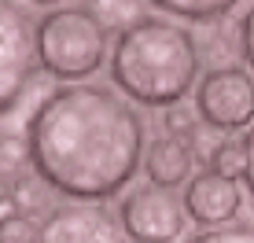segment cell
I'll list each match as a JSON object with an SVG mask.
<instances>
[{
  "label": "cell",
  "mask_w": 254,
  "mask_h": 243,
  "mask_svg": "<svg viewBox=\"0 0 254 243\" xmlns=\"http://www.w3.org/2000/svg\"><path fill=\"white\" fill-rule=\"evenodd\" d=\"M199 122L221 133L251 129L254 122V74L247 66H214L195 85Z\"/></svg>",
  "instance_id": "277c9868"
},
{
  "label": "cell",
  "mask_w": 254,
  "mask_h": 243,
  "mask_svg": "<svg viewBox=\"0 0 254 243\" xmlns=\"http://www.w3.org/2000/svg\"><path fill=\"white\" fill-rule=\"evenodd\" d=\"M41 240V225H33L30 214H4L0 218V243H37Z\"/></svg>",
  "instance_id": "5bb4252c"
},
{
  "label": "cell",
  "mask_w": 254,
  "mask_h": 243,
  "mask_svg": "<svg viewBox=\"0 0 254 243\" xmlns=\"http://www.w3.org/2000/svg\"><path fill=\"white\" fill-rule=\"evenodd\" d=\"M144 7H147V0H89V11L107 30H118V33L144 19Z\"/></svg>",
  "instance_id": "8fae6325"
},
{
  "label": "cell",
  "mask_w": 254,
  "mask_h": 243,
  "mask_svg": "<svg viewBox=\"0 0 254 243\" xmlns=\"http://www.w3.org/2000/svg\"><path fill=\"white\" fill-rule=\"evenodd\" d=\"M185 214L195 225H206V229H217V225H229L236 221L243 206V192H240V181H229L221 173L206 170L195 173V177L185 184Z\"/></svg>",
  "instance_id": "ba28073f"
},
{
  "label": "cell",
  "mask_w": 254,
  "mask_h": 243,
  "mask_svg": "<svg viewBox=\"0 0 254 243\" xmlns=\"http://www.w3.org/2000/svg\"><path fill=\"white\" fill-rule=\"evenodd\" d=\"M22 162H30V151H26V136H0V170L4 173H22Z\"/></svg>",
  "instance_id": "e0dca14e"
},
{
  "label": "cell",
  "mask_w": 254,
  "mask_h": 243,
  "mask_svg": "<svg viewBox=\"0 0 254 243\" xmlns=\"http://www.w3.org/2000/svg\"><path fill=\"white\" fill-rule=\"evenodd\" d=\"M37 66L56 81L81 85L107 59V26L89 7H52L33 26Z\"/></svg>",
  "instance_id": "3957f363"
},
{
  "label": "cell",
  "mask_w": 254,
  "mask_h": 243,
  "mask_svg": "<svg viewBox=\"0 0 254 243\" xmlns=\"http://www.w3.org/2000/svg\"><path fill=\"white\" fill-rule=\"evenodd\" d=\"M203 63L195 33L181 22L144 15L111 45V81L144 107H173L191 92Z\"/></svg>",
  "instance_id": "7a4b0ae2"
},
{
  "label": "cell",
  "mask_w": 254,
  "mask_h": 243,
  "mask_svg": "<svg viewBox=\"0 0 254 243\" xmlns=\"http://www.w3.org/2000/svg\"><path fill=\"white\" fill-rule=\"evenodd\" d=\"M240 52H243V59H247V66L254 70V4L247 7V15H243V22H240Z\"/></svg>",
  "instance_id": "ac0fdd59"
},
{
  "label": "cell",
  "mask_w": 254,
  "mask_h": 243,
  "mask_svg": "<svg viewBox=\"0 0 254 243\" xmlns=\"http://www.w3.org/2000/svg\"><path fill=\"white\" fill-rule=\"evenodd\" d=\"M11 203L19 214H41L48 206V184L37 173H15L11 177Z\"/></svg>",
  "instance_id": "4fadbf2b"
},
{
  "label": "cell",
  "mask_w": 254,
  "mask_h": 243,
  "mask_svg": "<svg viewBox=\"0 0 254 243\" xmlns=\"http://www.w3.org/2000/svg\"><path fill=\"white\" fill-rule=\"evenodd\" d=\"M144 173L147 181H151L155 188H177V184H188L191 181V170H195V147H191V140H185V136H155L151 147L144 151Z\"/></svg>",
  "instance_id": "9c48e42d"
},
{
  "label": "cell",
  "mask_w": 254,
  "mask_h": 243,
  "mask_svg": "<svg viewBox=\"0 0 254 243\" xmlns=\"http://www.w3.org/2000/svg\"><path fill=\"white\" fill-rule=\"evenodd\" d=\"M185 243H254V225L251 221H229V225L199 232V236H191Z\"/></svg>",
  "instance_id": "9a60e30c"
},
{
  "label": "cell",
  "mask_w": 254,
  "mask_h": 243,
  "mask_svg": "<svg viewBox=\"0 0 254 243\" xmlns=\"http://www.w3.org/2000/svg\"><path fill=\"white\" fill-rule=\"evenodd\" d=\"M243 144H247V173H243V184H247L251 195H254V122H251L247 136H243Z\"/></svg>",
  "instance_id": "d6986e66"
},
{
  "label": "cell",
  "mask_w": 254,
  "mask_h": 243,
  "mask_svg": "<svg viewBox=\"0 0 254 243\" xmlns=\"http://www.w3.org/2000/svg\"><path fill=\"white\" fill-rule=\"evenodd\" d=\"M26 151L52 192L74 203H100L136 177L144 118L107 85H59L26 122Z\"/></svg>",
  "instance_id": "6da1fadb"
},
{
  "label": "cell",
  "mask_w": 254,
  "mask_h": 243,
  "mask_svg": "<svg viewBox=\"0 0 254 243\" xmlns=\"http://www.w3.org/2000/svg\"><path fill=\"white\" fill-rule=\"evenodd\" d=\"M33 74H37L33 26L15 0H0V115L19 107Z\"/></svg>",
  "instance_id": "5b68a950"
},
{
  "label": "cell",
  "mask_w": 254,
  "mask_h": 243,
  "mask_svg": "<svg viewBox=\"0 0 254 243\" xmlns=\"http://www.w3.org/2000/svg\"><path fill=\"white\" fill-rule=\"evenodd\" d=\"M118 221H122V232L133 243H177L185 236L188 214H185V203L170 188L136 184L122 199Z\"/></svg>",
  "instance_id": "8992f818"
},
{
  "label": "cell",
  "mask_w": 254,
  "mask_h": 243,
  "mask_svg": "<svg viewBox=\"0 0 254 243\" xmlns=\"http://www.w3.org/2000/svg\"><path fill=\"white\" fill-rule=\"evenodd\" d=\"M37 243H126V232L103 203H63L45 214Z\"/></svg>",
  "instance_id": "52a82bcc"
},
{
  "label": "cell",
  "mask_w": 254,
  "mask_h": 243,
  "mask_svg": "<svg viewBox=\"0 0 254 243\" xmlns=\"http://www.w3.org/2000/svg\"><path fill=\"white\" fill-rule=\"evenodd\" d=\"M210 170L229 181H243V173H247V144L236 140V136L217 140L210 147Z\"/></svg>",
  "instance_id": "7c38bea8"
},
{
  "label": "cell",
  "mask_w": 254,
  "mask_h": 243,
  "mask_svg": "<svg viewBox=\"0 0 254 243\" xmlns=\"http://www.w3.org/2000/svg\"><path fill=\"white\" fill-rule=\"evenodd\" d=\"M162 125H166L170 136H185V140H191L195 129H199V111L188 107V103H173V107H166Z\"/></svg>",
  "instance_id": "2e32d148"
},
{
  "label": "cell",
  "mask_w": 254,
  "mask_h": 243,
  "mask_svg": "<svg viewBox=\"0 0 254 243\" xmlns=\"http://www.w3.org/2000/svg\"><path fill=\"white\" fill-rule=\"evenodd\" d=\"M7 203H11V173L0 170V206H7Z\"/></svg>",
  "instance_id": "ffe728a7"
},
{
  "label": "cell",
  "mask_w": 254,
  "mask_h": 243,
  "mask_svg": "<svg viewBox=\"0 0 254 243\" xmlns=\"http://www.w3.org/2000/svg\"><path fill=\"white\" fill-rule=\"evenodd\" d=\"M166 15H177L185 22H217L240 7V0H147Z\"/></svg>",
  "instance_id": "30bf717a"
},
{
  "label": "cell",
  "mask_w": 254,
  "mask_h": 243,
  "mask_svg": "<svg viewBox=\"0 0 254 243\" xmlns=\"http://www.w3.org/2000/svg\"><path fill=\"white\" fill-rule=\"evenodd\" d=\"M33 4H45V7H48V4H59V7H63L66 0H33Z\"/></svg>",
  "instance_id": "44dd1931"
}]
</instances>
